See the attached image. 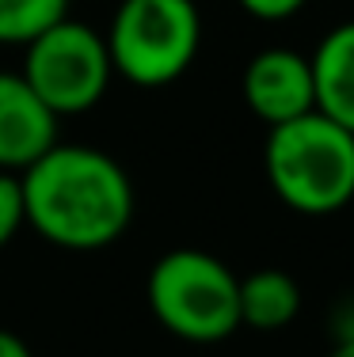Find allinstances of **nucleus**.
<instances>
[{
    "label": "nucleus",
    "instance_id": "obj_1",
    "mask_svg": "<svg viewBox=\"0 0 354 357\" xmlns=\"http://www.w3.org/2000/svg\"><path fill=\"white\" fill-rule=\"evenodd\" d=\"M23 183L27 225L61 251H103L133 220V183L111 152L57 141Z\"/></svg>",
    "mask_w": 354,
    "mask_h": 357
},
{
    "label": "nucleus",
    "instance_id": "obj_2",
    "mask_svg": "<svg viewBox=\"0 0 354 357\" xmlns=\"http://www.w3.org/2000/svg\"><path fill=\"white\" fill-rule=\"evenodd\" d=\"M263 172L274 198L301 217H332L354 202V133L327 114L267 130Z\"/></svg>",
    "mask_w": 354,
    "mask_h": 357
},
{
    "label": "nucleus",
    "instance_id": "obj_3",
    "mask_svg": "<svg viewBox=\"0 0 354 357\" xmlns=\"http://www.w3.org/2000/svg\"><path fill=\"white\" fill-rule=\"evenodd\" d=\"M145 296L156 323L183 342L209 346L240 331V278L209 251L175 248L160 255Z\"/></svg>",
    "mask_w": 354,
    "mask_h": 357
},
{
    "label": "nucleus",
    "instance_id": "obj_4",
    "mask_svg": "<svg viewBox=\"0 0 354 357\" xmlns=\"http://www.w3.org/2000/svg\"><path fill=\"white\" fill-rule=\"evenodd\" d=\"M103 38L115 76L133 88H164L195 65L202 15L195 0H118Z\"/></svg>",
    "mask_w": 354,
    "mask_h": 357
},
{
    "label": "nucleus",
    "instance_id": "obj_5",
    "mask_svg": "<svg viewBox=\"0 0 354 357\" xmlns=\"http://www.w3.org/2000/svg\"><path fill=\"white\" fill-rule=\"evenodd\" d=\"M20 73L57 118L99 107L115 80L107 38L73 15L57 20L54 27H46L23 46Z\"/></svg>",
    "mask_w": 354,
    "mask_h": 357
},
{
    "label": "nucleus",
    "instance_id": "obj_6",
    "mask_svg": "<svg viewBox=\"0 0 354 357\" xmlns=\"http://www.w3.org/2000/svg\"><path fill=\"white\" fill-rule=\"evenodd\" d=\"M240 91L248 110L267 126H286L316 110V80L313 57L293 46H267L244 65Z\"/></svg>",
    "mask_w": 354,
    "mask_h": 357
},
{
    "label": "nucleus",
    "instance_id": "obj_7",
    "mask_svg": "<svg viewBox=\"0 0 354 357\" xmlns=\"http://www.w3.org/2000/svg\"><path fill=\"white\" fill-rule=\"evenodd\" d=\"M61 141V118L35 96L23 73L0 69V172L23 175Z\"/></svg>",
    "mask_w": 354,
    "mask_h": 357
},
{
    "label": "nucleus",
    "instance_id": "obj_8",
    "mask_svg": "<svg viewBox=\"0 0 354 357\" xmlns=\"http://www.w3.org/2000/svg\"><path fill=\"white\" fill-rule=\"evenodd\" d=\"M316 110L354 133V20L332 27L313 50Z\"/></svg>",
    "mask_w": 354,
    "mask_h": 357
},
{
    "label": "nucleus",
    "instance_id": "obj_9",
    "mask_svg": "<svg viewBox=\"0 0 354 357\" xmlns=\"http://www.w3.org/2000/svg\"><path fill=\"white\" fill-rule=\"evenodd\" d=\"M297 312H301V285L293 274L263 266L240 278V327L271 335V331L290 327L297 319Z\"/></svg>",
    "mask_w": 354,
    "mask_h": 357
},
{
    "label": "nucleus",
    "instance_id": "obj_10",
    "mask_svg": "<svg viewBox=\"0 0 354 357\" xmlns=\"http://www.w3.org/2000/svg\"><path fill=\"white\" fill-rule=\"evenodd\" d=\"M69 15V0H0V46H27Z\"/></svg>",
    "mask_w": 354,
    "mask_h": 357
},
{
    "label": "nucleus",
    "instance_id": "obj_11",
    "mask_svg": "<svg viewBox=\"0 0 354 357\" xmlns=\"http://www.w3.org/2000/svg\"><path fill=\"white\" fill-rule=\"evenodd\" d=\"M23 225H27V209H23V183H20V175L0 172V248H8Z\"/></svg>",
    "mask_w": 354,
    "mask_h": 357
},
{
    "label": "nucleus",
    "instance_id": "obj_12",
    "mask_svg": "<svg viewBox=\"0 0 354 357\" xmlns=\"http://www.w3.org/2000/svg\"><path fill=\"white\" fill-rule=\"evenodd\" d=\"M251 20H263V23H282V20H293L309 0H236Z\"/></svg>",
    "mask_w": 354,
    "mask_h": 357
},
{
    "label": "nucleus",
    "instance_id": "obj_13",
    "mask_svg": "<svg viewBox=\"0 0 354 357\" xmlns=\"http://www.w3.org/2000/svg\"><path fill=\"white\" fill-rule=\"evenodd\" d=\"M332 342H354V296H343L332 308Z\"/></svg>",
    "mask_w": 354,
    "mask_h": 357
},
{
    "label": "nucleus",
    "instance_id": "obj_14",
    "mask_svg": "<svg viewBox=\"0 0 354 357\" xmlns=\"http://www.w3.org/2000/svg\"><path fill=\"white\" fill-rule=\"evenodd\" d=\"M0 357H35V354H31V346H27V338H23V335L0 327Z\"/></svg>",
    "mask_w": 354,
    "mask_h": 357
},
{
    "label": "nucleus",
    "instance_id": "obj_15",
    "mask_svg": "<svg viewBox=\"0 0 354 357\" xmlns=\"http://www.w3.org/2000/svg\"><path fill=\"white\" fill-rule=\"evenodd\" d=\"M327 357H354V342H332Z\"/></svg>",
    "mask_w": 354,
    "mask_h": 357
}]
</instances>
